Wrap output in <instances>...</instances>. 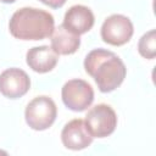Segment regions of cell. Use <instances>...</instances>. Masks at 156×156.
Instances as JSON below:
<instances>
[{
	"label": "cell",
	"mask_w": 156,
	"mask_h": 156,
	"mask_svg": "<svg viewBox=\"0 0 156 156\" xmlns=\"http://www.w3.org/2000/svg\"><path fill=\"white\" fill-rule=\"evenodd\" d=\"M93 135L89 133L84 119L74 118L65 124L61 132V141L69 150H83L93 143Z\"/></svg>",
	"instance_id": "ba28073f"
},
{
	"label": "cell",
	"mask_w": 156,
	"mask_h": 156,
	"mask_svg": "<svg viewBox=\"0 0 156 156\" xmlns=\"http://www.w3.org/2000/svg\"><path fill=\"white\" fill-rule=\"evenodd\" d=\"M61 96L66 107L74 112H82L93 104L94 90L83 79H71L62 87Z\"/></svg>",
	"instance_id": "5b68a950"
},
{
	"label": "cell",
	"mask_w": 156,
	"mask_h": 156,
	"mask_svg": "<svg viewBox=\"0 0 156 156\" xmlns=\"http://www.w3.org/2000/svg\"><path fill=\"white\" fill-rule=\"evenodd\" d=\"M57 116V107L54 100L41 95L34 98L24 110L27 124L34 130H45L50 128Z\"/></svg>",
	"instance_id": "3957f363"
},
{
	"label": "cell",
	"mask_w": 156,
	"mask_h": 156,
	"mask_svg": "<svg viewBox=\"0 0 156 156\" xmlns=\"http://www.w3.org/2000/svg\"><path fill=\"white\" fill-rule=\"evenodd\" d=\"M9 29L11 35L20 40H41L51 37L55 20L41 9L22 7L11 16Z\"/></svg>",
	"instance_id": "7a4b0ae2"
},
{
	"label": "cell",
	"mask_w": 156,
	"mask_h": 156,
	"mask_svg": "<svg viewBox=\"0 0 156 156\" xmlns=\"http://www.w3.org/2000/svg\"><path fill=\"white\" fill-rule=\"evenodd\" d=\"M39 1H41L45 5H48L51 9H60L66 4L67 0H39Z\"/></svg>",
	"instance_id": "4fadbf2b"
},
{
	"label": "cell",
	"mask_w": 156,
	"mask_h": 156,
	"mask_svg": "<svg viewBox=\"0 0 156 156\" xmlns=\"http://www.w3.org/2000/svg\"><path fill=\"white\" fill-rule=\"evenodd\" d=\"M84 122L93 138H106L117 127V115L111 106L99 104L88 111Z\"/></svg>",
	"instance_id": "277c9868"
},
{
	"label": "cell",
	"mask_w": 156,
	"mask_h": 156,
	"mask_svg": "<svg viewBox=\"0 0 156 156\" xmlns=\"http://www.w3.org/2000/svg\"><path fill=\"white\" fill-rule=\"evenodd\" d=\"M85 72L94 78L101 93H111L124 80L127 68L124 62L112 51L94 49L84 58Z\"/></svg>",
	"instance_id": "6da1fadb"
},
{
	"label": "cell",
	"mask_w": 156,
	"mask_h": 156,
	"mask_svg": "<svg viewBox=\"0 0 156 156\" xmlns=\"http://www.w3.org/2000/svg\"><path fill=\"white\" fill-rule=\"evenodd\" d=\"M30 79L28 74L17 67L5 69L0 74V93L7 99H18L28 93Z\"/></svg>",
	"instance_id": "52a82bcc"
},
{
	"label": "cell",
	"mask_w": 156,
	"mask_h": 156,
	"mask_svg": "<svg viewBox=\"0 0 156 156\" xmlns=\"http://www.w3.org/2000/svg\"><path fill=\"white\" fill-rule=\"evenodd\" d=\"M134 33V27L132 21L119 13L111 15L107 17L101 26V39L113 46H121L127 44Z\"/></svg>",
	"instance_id": "8992f818"
},
{
	"label": "cell",
	"mask_w": 156,
	"mask_h": 156,
	"mask_svg": "<svg viewBox=\"0 0 156 156\" xmlns=\"http://www.w3.org/2000/svg\"><path fill=\"white\" fill-rule=\"evenodd\" d=\"M26 61L29 68L34 72L46 73L55 68L58 61V55L51 49V46H34L27 51Z\"/></svg>",
	"instance_id": "30bf717a"
},
{
	"label": "cell",
	"mask_w": 156,
	"mask_h": 156,
	"mask_svg": "<svg viewBox=\"0 0 156 156\" xmlns=\"http://www.w3.org/2000/svg\"><path fill=\"white\" fill-rule=\"evenodd\" d=\"M1 2H4V4H12V2H15L16 0H0Z\"/></svg>",
	"instance_id": "5bb4252c"
},
{
	"label": "cell",
	"mask_w": 156,
	"mask_h": 156,
	"mask_svg": "<svg viewBox=\"0 0 156 156\" xmlns=\"http://www.w3.org/2000/svg\"><path fill=\"white\" fill-rule=\"evenodd\" d=\"M138 51L143 57L147 60H152L156 56V30L155 29L146 32L139 39Z\"/></svg>",
	"instance_id": "7c38bea8"
},
{
	"label": "cell",
	"mask_w": 156,
	"mask_h": 156,
	"mask_svg": "<svg viewBox=\"0 0 156 156\" xmlns=\"http://www.w3.org/2000/svg\"><path fill=\"white\" fill-rule=\"evenodd\" d=\"M80 46V38L78 34L60 24L51 34V49L57 55H72Z\"/></svg>",
	"instance_id": "8fae6325"
},
{
	"label": "cell",
	"mask_w": 156,
	"mask_h": 156,
	"mask_svg": "<svg viewBox=\"0 0 156 156\" xmlns=\"http://www.w3.org/2000/svg\"><path fill=\"white\" fill-rule=\"evenodd\" d=\"M95 23L93 11L84 5L71 6L63 17V26L71 32L80 35L89 32Z\"/></svg>",
	"instance_id": "9c48e42d"
}]
</instances>
